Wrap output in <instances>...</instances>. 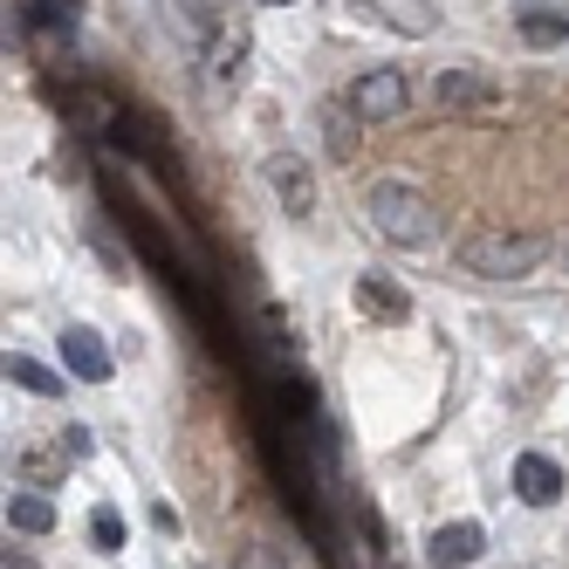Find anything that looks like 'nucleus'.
I'll use <instances>...</instances> for the list:
<instances>
[{"label": "nucleus", "mask_w": 569, "mask_h": 569, "mask_svg": "<svg viewBox=\"0 0 569 569\" xmlns=\"http://www.w3.org/2000/svg\"><path fill=\"white\" fill-rule=\"evenodd\" d=\"M549 254H556L549 233H536V227H501V220L467 227V233L453 240V261H460L473 281H521V274H536Z\"/></svg>", "instance_id": "obj_1"}, {"label": "nucleus", "mask_w": 569, "mask_h": 569, "mask_svg": "<svg viewBox=\"0 0 569 569\" xmlns=\"http://www.w3.org/2000/svg\"><path fill=\"white\" fill-rule=\"evenodd\" d=\"M363 220H371L391 248H426V240H439V207L405 179H378L363 192Z\"/></svg>", "instance_id": "obj_2"}, {"label": "nucleus", "mask_w": 569, "mask_h": 569, "mask_svg": "<svg viewBox=\"0 0 569 569\" xmlns=\"http://www.w3.org/2000/svg\"><path fill=\"white\" fill-rule=\"evenodd\" d=\"M343 103L363 117V124H391V117H405V103H412V83H405L398 69H363Z\"/></svg>", "instance_id": "obj_3"}, {"label": "nucleus", "mask_w": 569, "mask_h": 569, "mask_svg": "<svg viewBox=\"0 0 569 569\" xmlns=\"http://www.w3.org/2000/svg\"><path fill=\"white\" fill-rule=\"evenodd\" d=\"M480 549H487V528L480 521H446V528L426 536V562L432 569H473Z\"/></svg>", "instance_id": "obj_4"}, {"label": "nucleus", "mask_w": 569, "mask_h": 569, "mask_svg": "<svg viewBox=\"0 0 569 569\" xmlns=\"http://www.w3.org/2000/svg\"><path fill=\"white\" fill-rule=\"evenodd\" d=\"M268 186H274V199L289 207V220H309L316 213V179H309V166L296 151H274L268 158Z\"/></svg>", "instance_id": "obj_5"}, {"label": "nucleus", "mask_w": 569, "mask_h": 569, "mask_svg": "<svg viewBox=\"0 0 569 569\" xmlns=\"http://www.w3.org/2000/svg\"><path fill=\"white\" fill-rule=\"evenodd\" d=\"M62 363H69V378H83V385L110 378V350H103V337L90 330V322H69L62 330Z\"/></svg>", "instance_id": "obj_6"}, {"label": "nucleus", "mask_w": 569, "mask_h": 569, "mask_svg": "<svg viewBox=\"0 0 569 569\" xmlns=\"http://www.w3.org/2000/svg\"><path fill=\"white\" fill-rule=\"evenodd\" d=\"M432 103L439 110H487L495 103V83H487L480 69H439L432 76Z\"/></svg>", "instance_id": "obj_7"}, {"label": "nucleus", "mask_w": 569, "mask_h": 569, "mask_svg": "<svg viewBox=\"0 0 569 569\" xmlns=\"http://www.w3.org/2000/svg\"><path fill=\"white\" fill-rule=\"evenodd\" d=\"M515 495H521L528 508H556V501H562V467H556L549 453H521V460H515Z\"/></svg>", "instance_id": "obj_8"}, {"label": "nucleus", "mask_w": 569, "mask_h": 569, "mask_svg": "<svg viewBox=\"0 0 569 569\" xmlns=\"http://www.w3.org/2000/svg\"><path fill=\"white\" fill-rule=\"evenodd\" d=\"M357 309L378 316V322H405L412 316V296L391 289V281H378V274H357Z\"/></svg>", "instance_id": "obj_9"}, {"label": "nucleus", "mask_w": 569, "mask_h": 569, "mask_svg": "<svg viewBox=\"0 0 569 569\" xmlns=\"http://www.w3.org/2000/svg\"><path fill=\"white\" fill-rule=\"evenodd\" d=\"M8 528H21V536H49V528H56V508L34 495V487H21V495H8Z\"/></svg>", "instance_id": "obj_10"}, {"label": "nucleus", "mask_w": 569, "mask_h": 569, "mask_svg": "<svg viewBox=\"0 0 569 569\" xmlns=\"http://www.w3.org/2000/svg\"><path fill=\"white\" fill-rule=\"evenodd\" d=\"M8 385H21V391H34V398H62V391H69L49 363H34V357H21V350H8Z\"/></svg>", "instance_id": "obj_11"}, {"label": "nucleus", "mask_w": 569, "mask_h": 569, "mask_svg": "<svg viewBox=\"0 0 569 569\" xmlns=\"http://www.w3.org/2000/svg\"><path fill=\"white\" fill-rule=\"evenodd\" d=\"M357 124H363V117H357L350 103H337L330 117H322V144H330L337 166H343V158H357Z\"/></svg>", "instance_id": "obj_12"}, {"label": "nucleus", "mask_w": 569, "mask_h": 569, "mask_svg": "<svg viewBox=\"0 0 569 569\" xmlns=\"http://www.w3.org/2000/svg\"><path fill=\"white\" fill-rule=\"evenodd\" d=\"M521 34H528L536 49H549V42H562V34H569V21H562L556 8H521Z\"/></svg>", "instance_id": "obj_13"}, {"label": "nucleus", "mask_w": 569, "mask_h": 569, "mask_svg": "<svg viewBox=\"0 0 569 569\" xmlns=\"http://www.w3.org/2000/svg\"><path fill=\"white\" fill-rule=\"evenodd\" d=\"M240 56H248V34H240V28H227L220 34V42H213V83H227V76H240Z\"/></svg>", "instance_id": "obj_14"}, {"label": "nucleus", "mask_w": 569, "mask_h": 569, "mask_svg": "<svg viewBox=\"0 0 569 569\" xmlns=\"http://www.w3.org/2000/svg\"><path fill=\"white\" fill-rule=\"evenodd\" d=\"M76 124L103 138V131H117V124H124V117H117V103H110V97H97V90H90L83 103H76Z\"/></svg>", "instance_id": "obj_15"}, {"label": "nucleus", "mask_w": 569, "mask_h": 569, "mask_svg": "<svg viewBox=\"0 0 569 569\" xmlns=\"http://www.w3.org/2000/svg\"><path fill=\"white\" fill-rule=\"evenodd\" d=\"M90 542H97V549H124V515H117V508H97V515H90Z\"/></svg>", "instance_id": "obj_16"}, {"label": "nucleus", "mask_w": 569, "mask_h": 569, "mask_svg": "<svg viewBox=\"0 0 569 569\" xmlns=\"http://www.w3.org/2000/svg\"><path fill=\"white\" fill-rule=\"evenodd\" d=\"M56 446H62V460H90V426H69V432H56Z\"/></svg>", "instance_id": "obj_17"}, {"label": "nucleus", "mask_w": 569, "mask_h": 569, "mask_svg": "<svg viewBox=\"0 0 569 569\" xmlns=\"http://www.w3.org/2000/svg\"><path fill=\"white\" fill-rule=\"evenodd\" d=\"M233 569H281V562H274V549H261V542H240Z\"/></svg>", "instance_id": "obj_18"}, {"label": "nucleus", "mask_w": 569, "mask_h": 569, "mask_svg": "<svg viewBox=\"0 0 569 569\" xmlns=\"http://www.w3.org/2000/svg\"><path fill=\"white\" fill-rule=\"evenodd\" d=\"M21 473H28V480H56L62 460H49V453H21Z\"/></svg>", "instance_id": "obj_19"}, {"label": "nucleus", "mask_w": 569, "mask_h": 569, "mask_svg": "<svg viewBox=\"0 0 569 569\" xmlns=\"http://www.w3.org/2000/svg\"><path fill=\"white\" fill-rule=\"evenodd\" d=\"M8 569H34V562H28V556H21V549H8Z\"/></svg>", "instance_id": "obj_20"}, {"label": "nucleus", "mask_w": 569, "mask_h": 569, "mask_svg": "<svg viewBox=\"0 0 569 569\" xmlns=\"http://www.w3.org/2000/svg\"><path fill=\"white\" fill-rule=\"evenodd\" d=\"M556 254H562V274H569V233H562V248H556Z\"/></svg>", "instance_id": "obj_21"}, {"label": "nucleus", "mask_w": 569, "mask_h": 569, "mask_svg": "<svg viewBox=\"0 0 569 569\" xmlns=\"http://www.w3.org/2000/svg\"><path fill=\"white\" fill-rule=\"evenodd\" d=\"M268 8H296V0H268Z\"/></svg>", "instance_id": "obj_22"}]
</instances>
